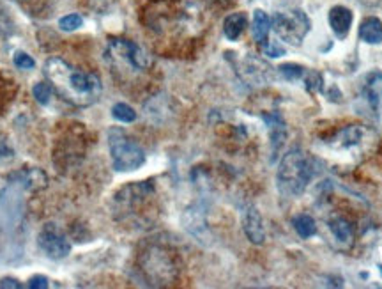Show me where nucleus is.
Returning a JSON list of instances; mask_svg holds the SVG:
<instances>
[{"label":"nucleus","instance_id":"f257e3e1","mask_svg":"<svg viewBox=\"0 0 382 289\" xmlns=\"http://www.w3.org/2000/svg\"><path fill=\"white\" fill-rule=\"evenodd\" d=\"M45 77L53 91L74 107H91L103 92L101 78L69 66L66 60L52 57L45 64Z\"/></svg>","mask_w":382,"mask_h":289},{"label":"nucleus","instance_id":"f03ea898","mask_svg":"<svg viewBox=\"0 0 382 289\" xmlns=\"http://www.w3.org/2000/svg\"><path fill=\"white\" fill-rule=\"evenodd\" d=\"M315 176V160L299 148H292L278 167V188L283 195L299 197Z\"/></svg>","mask_w":382,"mask_h":289},{"label":"nucleus","instance_id":"7ed1b4c3","mask_svg":"<svg viewBox=\"0 0 382 289\" xmlns=\"http://www.w3.org/2000/svg\"><path fill=\"white\" fill-rule=\"evenodd\" d=\"M108 148L117 173H133L145 163L144 149L120 128H110Z\"/></svg>","mask_w":382,"mask_h":289},{"label":"nucleus","instance_id":"20e7f679","mask_svg":"<svg viewBox=\"0 0 382 289\" xmlns=\"http://www.w3.org/2000/svg\"><path fill=\"white\" fill-rule=\"evenodd\" d=\"M271 27L281 41L298 46L306 38L312 23H310V18L306 16L305 11L291 9L274 14L273 20H271Z\"/></svg>","mask_w":382,"mask_h":289},{"label":"nucleus","instance_id":"39448f33","mask_svg":"<svg viewBox=\"0 0 382 289\" xmlns=\"http://www.w3.org/2000/svg\"><path fill=\"white\" fill-rule=\"evenodd\" d=\"M140 266L145 279H147L152 286H167V284L172 283L177 276V270L172 258L169 256V252L159 247L147 249V251L142 254Z\"/></svg>","mask_w":382,"mask_h":289},{"label":"nucleus","instance_id":"423d86ee","mask_svg":"<svg viewBox=\"0 0 382 289\" xmlns=\"http://www.w3.org/2000/svg\"><path fill=\"white\" fill-rule=\"evenodd\" d=\"M108 59L116 66L130 67L131 71H145L151 66V57L137 43L124 38L108 39Z\"/></svg>","mask_w":382,"mask_h":289},{"label":"nucleus","instance_id":"0eeeda50","mask_svg":"<svg viewBox=\"0 0 382 289\" xmlns=\"http://www.w3.org/2000/svg\"><path fill=\"white\" fill-rule=\"evenodd\" d=\"M38 245L50 259H55V261L67 258L71 252V245L67 241L66 234L55 224H46L43 227L38 236Z\"/></svg>","mask_w":382,"mask_h":289},{"label":"nucleus","instance_id":"6e6552de","mask_svg":"<svg viewBox=\"0 0 382 289\" xmlns=\"http://www.w3.org/2000/svg\"><path fill=\"white\" fill-rule=\"evenodd\" d=\"M264 123L269 128V138H271V151H273V156H271V162H276L278 156H280L281 149H283L285 144V137H287V126H285L283 117L278 112H266L262 114Z\"/></svg>","mask_w":382,"mask_h":289},{"label":"nucleus","instance_id":"1a4fd4ad","mask_svg":"<svg viewBox=\"0 0 382 289\" xmlns=\"http://www.w3.org/2000/svg\"><path fill=\"white\" fill-rule=\"evenodd\" d=\"M242 231H245L246 238L252 241L253 245H262L266 240V231L262 226V217H260L259 209L255 206H248L242 213Z\"/></svg>","mask_w":382,"mask_h":289},{"label":"nucleus","instance_id":"9d476101","mask_svg":"<svg viewBox=\"0 0 382 289\" xmlns=\"http://www.w3.org/2000/svg\"><path fill=\"white\" fill-rule=\"evenodd\" d=\"M327 18H330L331 31L335 32V36H337L338 39L347 38V34L351 32L352 27V20H354L352 11L345 6H335L331 7Z\"/></svg>","mask_w":382,"mask_h":289},{"label":"nucleus","instance_id":"9b49d317","mask_svg":"<svg viewBox=\"0 0 382 289\" xmlns=\"http://www.w3.org/2000/svg\"><path fill=\"white\" fill-rule=\"evenodd\" d=\"M363 98L372 110H377L382 103V71H372L363 82Z\"/></svg>","mask_w":382,"mask_h":289},{"label":"nucleus","instance_id":"f8f14e48","mask_svg":"<svg viewBox=\"0 0 382 289\" xmlns=\"http://www.w3.org/2000/svg\"><path fill=\"white\" fill-rule=\"evenodd\" d=\"M183 222L186 231H190L193 236L198 238V241L203 240V238L209 234L206 224V215H203V212L198 206H193V208L186 209V213L183 215Z\"/></svg>","mask_w":382,"mask_h":289},{"label":"nucleus","instance_id":"ddd939ff","mask_svg":"<svg viewBox=\"0 0 382 289\" xmlns=\"http://www.w3.org/2000/svg\"><path fill=\"white\" fill-rule=\"evenodd\" d=\"M363 138V130L359 126H347L344 130L338 131L335 137H331L330 141H326V144H330L335 149H347L352 146L359 144Z\"/></svg>","mask_w":382,"mask_h":289},{"label":"nucleus","instance_id":"4468645a","mask_svg":"<svg viewBox=\"0 0 382 289\" xmlns=\"http://www.w3.org/2000/svg\"><path fill=\"white\" fill-rule=\"evenodd\" d=\"M14 183L20 185L21 188H27V190H39V188H45L48 183V178L43 170L39 169H28L23 173L16 174L14 176Z\"/></svg>","mask_w":382,"mask_h":289},{"label":"nucleus","instance_id":"2eb2a0df","mask_svg":"<svg viewBox=\"0 0 382 289\" xmlns=\"http://www.w3.org/2000/svg\"><path fill=\"white\" fill-rule=\"evenodd\" d=\"M359 38L369 45H381L382 43V21L379 18H365L359 25Z\"/></svg>","mask_w":382,"mask_h":289},{"label":"nucleus","instance_id":"dca6fc26","mask_svg":"<svg viewBox=\"0 0 382 289\" xmlns=\"http://www.w3.org/2000/svg\"><path fill=\"white\" fill-rule=\"evenodd\" d=\"M248 25V18L245 13L228 14L223 21V34L228 41H237Z\"/></svg>","mask_w":382,"mask_h":289},{"label":"nucleus","instance_id":"f3484780","mask_svg":"<svg viewBox=\"0 0 382 289\" xmlns=\"http://www.w3.org/2000/svg\"><path fill=\"white\" fill-rule=\"evenodd\" d=\"M271 31V18L267 16L266 11L255 9L253 11V20H252V34L253 39L260 45L267 41V36Z\"/></svg>","mask_w":382,"mask_h":289},{"label":"nucleus","instance_id":"a211bd4d","mask_svg":"<svg viewBox=\"0 0 382 289\" xmlns=\"http://www.w3.org/2000/svg\"><path fill=\"white\" fill-rule=\"evenodd\" d=\"M330 229L333 233V236L337 238L340 244H351L352 241V227L351 224L347 222L342 217H335V219L330 220Z\"/></svg>","mask_w":382,"mask_h":289},{"label":"nucleus","instance_id":"6ab92c4d","mask_svg":"<svg viewBox=\"0 0 382 289\" xmlns=\"http://www.w3.org/2000/svg\"><path fill=\"white\" fill-rule=\"evenodd\" d=\"M294 229L299 236L308 240V238H312L313 234L317 233L315 220H313L310 215H298L294 219Z\"/></svg>","mask_w":382,"mask_h":289},{"label":"nucleus","instance_id":"aec40b11","mask_svg":"<svg viewBox=\"0 0 382 289\" xmlns=\"http://www.w3.org/2000/svg\"><path fill=\"white\" fill-rule=\"evenodd\" d=\"M301 82H303V85H305L306 91L310 92V94H313V92H319L320 89H322V84H324V80H322V77H320L319 71L308 70V67H306V71H305V75H303Z\"/></svg>","mask_w":382,"mask_h":289},{"label":"nucleus","instance_id":"412c9836","mask_svg":"<svg viewBox=\"0 0 382 289\" xmlns=\"http://www.w3.org/2000/svg\"><path fill=\"white\" fill-rule=\"evenodd\" d=\"M112 116L120 123H133L137 121V112L128 103H116L112 109Z\"/></svg>","mask_w":382,"mask_h":289},{"label":"nucleus","instance_id":"4be33fe9","mask_svg":"<svg viewBox=\"0 0 382 289\" xmlns=\"http://www.w3.org/2000/svg\"><path fill=\"white\" fill-rule=\"evenodd\" d=\"M278 71L281 73V77L287 78L288 82H296V80H301L303 75H305L306 67L305 66H299V64H281L280 67H278Z\"/></svg>","mask_w":382,"mask_h":289},{"label":"nucleus","instance_id":"5701e85b","mask_svg":"<svg viewBox=\"0 0 382 289\" xmlns=\"http://www.w3.org/2000/svg\"><path fill=\"white\" fill-rule=\"evenodd\" d=\"M32 94H34L35 102L39 105H48L50 98H52V85L45 84V82H38V84L32 87Z\"/></svg>","mask_w":382,"mask_h":289},{"label":"nucleus","instance_id":"b1692460","mask_svg":"<svg viewBox=\"0 0 382 289\" xmlns=\"http://www.w3.org/2000/svg\"><path fill=\"white\" fill-rule=\"evenodd\" d=\"M82 25H84V18H82L80 14H77V13L67 14V16H62L59 20V27L62 28L64 32L77 31V28H80Z\"/></svg>","mask_w":382,"mask_h":289},{"label":"nucleus","instance_id":"393cba45","mask_svg":"<svg viewBox=\"0 0 382 289\" xmlns=\"http://www.w3.org/2000/svg\"><path fill=\"white\" fill-rule=\"evenodd\" d=\"M13 62H14V66L18 67V70H34V67H35V60L25 52H16V53H14Z\"/></svg>","mask_w":382,"mask_h":289},{"label":"nucleus","instance_id":"a878e982","mask_svg":"<svg viewBox=\"0 0 382 289\" xmlns=\"http://www.w3.org/2000/svg\"><path fill=\"white\" fill-rule=\"evenodd\" d=\"M264 53L271 59H278V57L285 55V48L278 41H266L264 43Z\"/></svg>","mask_w":382,"mask_h":289},{"label":"nucleus","instance_id":"bb28decb","mask_svg":"<svg viewBox=\"0 0 382 289\" xmlns=\"http://www.w3.org/2000/svg\"><path fill=\"white\" fill-rule=\"evenodd\" d=\"M28 288L30 289H46L48 288V279L45 276H34L28 280Z\"/></svg>","mask_w":382,"mask_h":289},{"label":"nucleus","instance_id":"cd10ccee","mask_svg":"<svg viewBox=\"0 0 382 289\" xmlns=\"http://www.w3.org/2000/svg\"><path fill=\"white\" fill-rule=\"evenodd\" d=\"M0 288H13V289H20L23 288L16 279H2L0 280Z\"/></svg>","mask_w":382,"mask_h":289}]
</instances>
